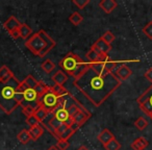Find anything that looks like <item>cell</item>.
Segmentation results:
<instances>
[{
	"label": "cell",
	"mask_w": 152,
	"mask_h": 150,
	"mask_svg": "<svg viewBox=\"0 0 152 150\" xmlns=\"http://www.w3.org/2000/svg\"><path fill=\"white\" fill-rule=\"evenodd\" d=\"M59 67L61 71L65 72L67 75L76 79L79 77L89 67V63H86L80 56L73 52H69L66 54L59 61Z\"/></svg>",
	"instance_id": "obj_4"
},
{
	"label": "cell",
	"mask_w": 152,
	"mask_h": 150,
	"mask_svg": "<svg viewBox=\"0 0 152 150\" xmlns=\"http://www.w3.org/2000/svg\"><path fill=\"white\" fill-rule=\"evenodd\" d=\"M142 31H143V34H145L149 40H152V21L148 22V23L142 28Z\"/></svg>",
	"instance_id": "obj_32"
},
{
	"label": "cell",
	"mask_w": 152,
	"mask_h": 150,
	"mask_svg": "<svg viewBox=\"0 0 152 150\" xmlns=\"http://www.w3.org/2000/svg\"><path fill=\"white\" fill-rule=\"evenodd\" d=\"M114 74L118 77V79H120L121 81L126 80L131 76L132 71L130 70V68L126 65H121L118 67V69H116V71L114 72Z\"/></svg>",
	"instance_id": "obj_10"
},
{
	"label": "cell",
	"mask_w": 152,
	"mask_h": 150,
	"mask_svg": "<svg viewBox=\"0 0 152 150\" xmlns=\"http://www.w3.org/2000/svg\"><path fill=\"white\" fill-rule=\"evenodd\" d=\"M39 97L38 93L36 92L34 89H27L26 91L23 92V100H22L20 105H34V106H40L39 105Z\"/></svg>",
	"instance_id": "obj_7"
},
{
	"label": "cell",
	"mask_w": 152,
	"mask_h": 150,
	"mask_svg": "<svg viewBox=\"0 0 152 150\" xmlns=\"http://www.w3.org/2000/svg\"><path fill=\"white\" fill-rule=\"evenodd\" d=\"M90 117H91V114H90L86 108H83V110H79V112L72 118V122H71V125H70V126H71L72 128L75 129V130H77L81 125L85 124V123L87 122V120L90 118Z\"/></svg>",
	"instance_id": "obj_8"
},
{
	"label": "cell",
	"mask_w": 152,
	"mask_h": 150,
	"mask_svg": "<svg viewBox=\"0 0 152 150\" xmlns=\"http://www.w3.org/2000/svg\"><path fill=\"white\" fill-rule=\"evenodd\" d=\"M20 25H21V23L18 21V19H16V17H14V16H11V17L4 22L3 27H4L5 30H7L10 34V32L14 31V30L19 29Z\"/></svg>",
	"instance_id": "obj_14"
},
{
	"label": "cell",
	"mask_w": 152,
	"mask_h": 150,
	"mask_svg": "<svg viewBox=\"0 0 152 150\" xmlns=\"http://www.w3.org/2000/svg\"><path fill=\"white\" fill-rule=\"evenodd\" d=\"M67 80H68V75L64 71H61V70L56 71L52 75V81L54 83V85L64 87V85H65Z\"/></svg>",
	"instance_id": "obj_17"
},
{
	"label": "cell",
	"mask_w": 152,
	"mask_h": 150,
	"mask_svg": "<svg viewBox=\"0 0 152 150\" xmlns=\"http://www.w3.org/2000/svg\"><path fill=\"white\" fill-rule=\"evenodd\" d=\"M92 48L95 49L98 53H100L101 55H105L107 56L108 52L112 50V46L110 44H107L106 42H104L101 38H99L93 45H92Z\"/></svg>",
	"instance_id": "obj_9"
},
{
	"label": "cell",
	"mask_w": 152,
	"mask_h": 150,
	"mask_svg": "<svg viewBox=\"0 0 152 150\" xmlns=\"http://www.w3.org/2000/svg\"><path fill=\"white\" fill-rule=\"evenodd\" d=\"M101 39L104 41V42H106L107 44H112L113 42L115 41V39H116V37H115V34H113L112 31H110V30H107V31H105L103 34H102Z\"/></svg>",
	"instance_id": "obj_33"
},
{
	"label": "cell",
	"mask_w": 152,
	"mask_h": 150,
	"mask_svg": "<svg viewBox=\"0 0 152 150\" xmlns=\"http://www.w3.org/2000/svg\"><path fill=\"white\" fill-rule=\"evenodd\" d=\"M51 89H52L53 91H54L55 93L59 96V97H61V96H66V95H68V94H69V92H68L64 87H61V86L54 85V86H52V87H51Z\"/></svg>",
	"instance_id": "obj_35"
},
{
	"label": "cell",
	"mask_w": 152,
	"mask_h": 150,
	"mask_svg": "<svg viewBox=\"0 0 152 150\" xmlns=\"http://www.w3.org/2000/svg\"><path fill=\"white\" fill-rule=\"evenodd\" d=\"M122 81L114 73L99 74L91 67L74 79L75 86L95 106H100L121 86Z\"/></svg>",
	"instance_id": "obj_1"
},
{
	"label": "cell",
	"mask_w": 152,
	"mask_h": 150,
	"mask_svg": "<svg viewBox=\"0 0 152 150\" xmlns=\"http://www.w3.org/2000/svg\"><path fill=\"white\" fill-rule=\"evenodd\" d=\"M77 150H90V149L88 147H86V146H80Z\"/></svg>",
	"instance_id": "obj_42"
},
{
	"label": "cell",
	"mask_w": 152,
	"mask_h": 150,
	"mask_svg": "<svg viewBox=\"0 0 152 150\" xmlns=\"http://www.w3.org/2000/svg\"><path fill=\"white\" fill-rule=\"evenodd\" d=\"M137 103L140 105V108L142 112H144L146 115L150 116L152 114V83L139 98H137Z\"/></svg>",
	"instance_id": "obj_6"
},
{
	"label": "cell",
	"mask_w": 152,
	"mask_h": 150,
	"mask_svg": "<svg viewBox=\"0 0 152 150\" xmlns=\"http://www.w3.org/2000/svg\"><path fill=\"white\" fill-rule=\"evenodd\" d=\"M50 89V87H49L48 85H46L45 83H43V81H39V83L37 85V87L34 88V90H36V92L38 93L39 97H42L43 95H44L45 93H46L48 90Z\"/></svg>",
	"instance_id": "obj_23"
},
{
	"label": "cell",
	"mask_w": 152,
	"mask_h": 150,
	"mask_svg": "<svg viewBox=\"0 0 152 150\" xmlns=\"http://www.w3.org/2000/svg\"><path fill=\"white\" fill-rule=\"evenodd\" d=\"M86 56H87L89 64H95V63H99V61H104L105 59H107L108 55L107 56H105V55H101L100 53H98L95 49H93L91 47V49L89 50V52L86 54Z\"/></svg>",
	"instance_id": "obj_13"
},
{
	"label": "cell",
	"mask_w": 152,
	"mask_h": 150,
	"mask_svg": "<svg viewBox=\"0 0 152 150\" xmlns=\"http://www.w3.org/2000/svg\"><path fill=\"white\" fill-rule=\"evenodd\" d=\"M28 131H29L30 138H31L32 141H37V140L42 137V135L44 133V129L41 126V124L37 125V126H34V127H30V128L28 129Z\"/></svg>",
	"instance_id": "obj_20"
},
{
	"label": "cell",
	"mask_w": 152,
	"mask_h": 150,
	"mask_svg": "<svg viewBox=\"0 0 152 150\" xmlns=\"http://www.w3.org/2000/svg\"><path fill=\"white\" fill-rule=\"evenodd\" d=\"M39 83V81L34 78L32 75H28L23 81L20 83V86H19V90L20 92L23 93L24 91H26L27 89H34L37 87V85Z\"/></svg>",
	"instance_id": "obj_12"
},
{
	"label": "cell",
	"mask_w": 152,
	"mask_h": 150,
	"mask_svg": "<svg viewBox=\"0 0 152 150\" xmlns=\"http://www.w3.org/2000/svg\"><path fill=\"white\" fill-rule=\"evenodd\" d=\"M61 124H63V123L59 122L55 117H52V118L50 119V121L48 122V124H47V127H48V130H50L51 132L54 135V131L56 130Z\"/></svg>",
	"instance_id": "obj_24"
},
{
	"label": "cell",
	"mask_w": 152,
	"mask_h": 150,
	"mask_svg": "<svg viewBox=\"0 0 152 150\" xmlns=\"http://www.w3.org/2000/svg\"><path fill=\"white\" fill-rule=\"evenodd\" d=\"M104 149L105 150H120L121 149V144L118 142V140L115 138L110 142H108L106 145H104Z\"/></svg>",
	"instance_id": "obj_28"
},
{
	"label": "cell",
	"mask_w": 152,
	"mask_h": 150,
	"mask_svg": "<svg viewBox=\"0 0 152 150\" xmlns=\"http://www.w3.org/2000/svg\"><path fill=\"white\" fill-rule=\"evenodd\" d=\"M19 34L22 39H27L32 34V29L26 23H22L19 27Z\"/></svg>",
	"instance_id": "obj_22"
},
{
	"label": "cell",
	"mask_w": 152,
	"mask_h": 150,
	"mask_svg": "<svg viewBox=\"0 0 152 150\" xmlns=\"http://www.w3.org/2000/svg\"><path fill=\"white\" fill-rule=\"evenodd\" d=\"M97 139H98V141L104 146V145H106L108 142L112 141L113 139H115V135H113L112 131H110V129L104 128V129H102V130L100 131L99 135H97Z\"/></svg>",
	"instance_id": "obj_15"
},
{
	"label": "cell",
	"mask_w": 152,
	"mask_h": 150,
	"mask_svg": "<svg viewBox=\"0 0 152 150\" xmlns=\"http://www.w3.org/2000/svg\"><path fill=\"white\" fill-rule=\"evenodd\" d=\"M53 117L57 119L59 122L61 123H68V124L71 125V122H72V119L70 117L69 113H68V110L65 108H58L56 110L54 113H53Z\"/></svg>",
	"instance_id": "obj_11"
},
{
	"label": "cell",
	"mask_w": 152,
	"mask_h": 150,
	"mask_svg": "<svg viewBox=\"0 0 152 150\" xmlns=\"http://www.w3.org/2000/svg\"><path fill=\"white\" fill-rule=\"evenodd\" d=\"M67 110H68V113H69L70 117H71V119H72L74 116H75L76 114H77V113L79 112V110H83V108H81V106H78L77 104L74 103V102H72V103L70 104V106L67 108Z\"/></svg>",
	"instance_id": "obj_31"
},
{
	"label": "cell",
	"mask_w": 152,
	"mask_h": 150,
	"mask_svg": "<svg viewBox=\"0 0 152 150\" xmlns=\"http://www.w3.org/2000/svg\"><path fill=\"white\" fill-rule=\"evenodd\" d=\"M10 36L14 39V40H17L18 38H20V34H19V29L17 30H14V31L10 32Z\"/></svg>",
	"instance_id": "obj_41"
},
{
	"label": "cell",
	"mask_w": 152,
	"mask_h": 150,
	"mask_svg": "<svg viewBox=\"0 0 152 150\" xmlns=\"http://www.w3.org/2000/svg\"><path fill=\"white\" fill-rule=\"evenodd\" d=\"M39 105H40V108L47 110L48 114L49 113L53 114L56 110L61 108V97L50 87V89L39 99Z\"/></svg>",
	"instance_id": "obj_5"
},
{
	"label": "cell",
	"mask_w": 152,
	"mask_h": 150,
	"mask_svg": "<svg viewBox=\"0 0 152 150\" xmlns=\"http://www.w3.org/2000/svg\"><path fill=\"white\" fill-rule=\"evenodd\" d=\"M20 83L15 76L9 81L0 83V108L5 114H12L23 100V93L19 90Z\"/></svg>",
	"instance_id": "obj_2"
},
{
	"label": "cell",
	"mask_w": 152,
	"mask_h": 150,
	"mask_svg": "<svg viewBox=\"0 0 152 150\" xmlns=\"http://www.w3.org/2000/svg\"><path fill=\"white\" fill-rule=\"evenodd\" d=\"M34 117H36L37 119L39 120V122L40 123H42L43 121L46 119V117L48 116V112L47 110H45L44 108H39L38 110H36V113H34Z\"/></svg>",
	"instance_id": "obj_29"
},
{
	"label": "cell",
	"mask_w": 152,
	"mask_h": 150,
	"mask_svg": "<svg viewBox=\"0 0 152 150\" xmlns=\"http://www.w3.org/2000/svg\"><path fill=\"white\" fill-rule=\"evenodd\" d=\"M14 77V74L7 66H2L0 68V83H5V81L11 80Z\"/></svg>",
	"instance_id": "obj_19"
},
{
	"label": "cell",
	"mask_w": 152,
	"mask_h": 150,
	"mask_svg": "<svg viewBox=\"0 0 152 150\" xmlns=\"http://www.w3.org/2000/svg\"><path fill=\"white\" fill-rule=\"evenodd\" d=\"M148 145H149L148 140L145 139L144 137H140L131 143L130 147L132 150H144L148 147Z\"/></svg>",
	"instance_id": "obj_18"
},
{
	"label": "cell",
	"mask_w": 152,
	"mask_h": 150,
	"mask_svg": "<svg viewBox=\"0 0 152 150\" xmlns=\"http://www.w3.org/2000/svg\"><path fill=\"white\" fill-rule=\"evenodd\" d=\"M55 45V41L45 30H39L25 42V46L29 49L30 52L40 57H44L54 48Z\"/></svg>",
	"instance_id": "obj_3"
},
{
	"label": "cell",
	"mask_w": 152,
	"mask_h": 150,
	"mask_svg": "<svg viewBox=\"0 0 152 150\" xmlns=\"http://www.w3.org/2000/svg\"><path fill=\"white\" fill-rule=\"evenodd\" d=\"M39 108H40V106L29 105V104H28V105H22V113L28 118V117H30V116H34L36 110H38Z\"/></svg>",
	"instance_id": "obj_25"
},
{
	"label": "cell",
	"mask_w": 152,
	"mask_h": 150,
	"mask_svg": "<svg viewBox=\"0 0 152 150\" xmlns=\"http://www.w3.org/2000/svg\"><path fill=\"white\" fill-rule=\"evenodd\" d=\"M134 126L137 127L139 130H144V129L148 126V121L146 120L144 117H139V118L134 121Z\"/></svg>",
	"instance_id": "obj_30"
},
{
	"label": "cell",
	"mask_w": 152,
	"mask_h": 150,
	"mask_svg": "<svg viewBox=\"0 0 152 150\" xmlns=\"http://www.w3.org/2000/svg\"><path fill=\"white\" fill-rule=\"evenodd\" d=\"M70 146V143L66 140H58L56 144V147L58 150H67Z\"/></svg>",
	"instance_id": "obj_37"
},
{
	"label": "cell",
	"mask_w": 152,
	"mask_h": 150,
	"mask_svg": "<svg viewBox=\"0 0 152 150\" xmlns=\"http://www.w3.org/2000/svg\"><path fill=\"white\" fill-rule=\"evenodd\" d=\"M149 117H150V118H151V120H152V114H151V115H150V116H149Z\"/></svg>",
	"instance_id": "obj_44"
},
{
	"label": "cell",
	"mask_w": 152,
	"mask_h": 150,
	"mask_svg": "<svg viewBox=\"0 0 152 150\" xmlns=\"http://www.w3.org/2000/svg\"><path fill=\"white\" fill-rule=\"evenodd\" d=\"M69 127H70V124H68V123H63V124H61V126H59L58 128L54 131V135L59 140L61 135H63V133L65 132V131L67 130Z\"/></svg>",
	"instance_id": "obj_34"
},
{
	"label": "cell",
	"mask_w": 152,
	"mask_h": 150,
	"mask_svg": "<svg viewBox=\"0 0 152 150\" xmlns=\"http://www.w3.org/2000/svg\"><path fill=\"white\" fill-rule=\"evenodd\" d=\"M99 7L104 13L110 14L117 7H118V3L115 1V0H102L99 2Z\"/></svg>",
	"instance_id": "obj_16"
},
{
	"label": "cell",
	"mask_w": 152,
	"mask_h": 150,
	"mask_svg": "<svg viewBox=\"0 0 152 150\" xmlns=\"http://www.w3.org/2000/svg\"><path fill=\"white\" fill-rule=\"evenodd\" d=\"M41 68H42V69L44 70L46 73L50 74L51 72L55 69V64L53 63L51 59H46V61H45L44 63L41 65Z\"/></svg>",
	"instance_id": "obj_27"
},
{
	"label": "cell",
	"mask_w": 152,
	"mask_h": 150,
	"mask_svg": "<svg viewBox=\"0 0 152 150\" xmlns=\"http://www.w3.org/2000/svg\"><path fill=\"white\" fill-rule=\"evenodd\" d=\"M72 2H73V4H75L76 7H78V9L83 10V9H85L88 4H89L90 1L89 0H73Z\"/></svg>",
	"instance_id": "obj_38"
},
{
	"label": "cell",
	"mask_w": 152,
	"mask_h": 150,
	"mask_svg": "<svg viewBox=\"0 0 152 150\" xmlns=\"http://www.w3.org/2000/svg\"><path fill=\"white\" fill-rule=\"evenodd\" d=\"M144 77H145L147 80H149L150 83H152V68H149V69L145 72Z\"/></svg>",
	"instance_id": "obj_40"
},
{
	"label": "cell",
	"mask_w": 152,
	"mask_h": 150,
	"mask_svg": "<svg viewBox=\"0 0 152 150\" xmlns=\"http://www.w3.org/2000/svg\"><path fill=\"white\" fill-rule=\"evenodd\" d=\"M26 123H27V124L29 125V127H34V126H37V125L40 124L39 120H38V119H37L34 116L28 117V118L26 119Z\"/></svg>",
	"instance_id": "obj_39"
},
{
	"label": "cell",
	"mask_w": 152,
	"mask_h": 150,
	"mask_svg": "<svg viewBox=\"0 0 152 150\" xmlns=\"http://www.w3.org/2000/svg\"><path fill=\"white\" fill-rule=\"evenodd\" d=\"M76 132V130L74 128H72L71 126L69 127V128L67 129V130L65 131V132L63 133V135H61V139L59 140H66V141H68V140L70 139V138L72 137V135H74V133Z\"/></svg>",
	"instance_id": "obj_36"
},
{
	"label": "cell",
	"mask_w": 152,
	"mask_h": 150,
	"mask_svg": "<svg viewBox=\"0 0 152 150\" xmlns=\"http://www.w3.org/2000/svg\"><path fill=\"white\" fill-rule=\"evenodd\" d=\"M69 21L71 22L73 25L77 26L83 21V16L78 13V12H74V13L69 17Z\"/></svg>",
	"instance_id": "obj_26"
},
{
	"label": "cell",
	"mask_w": 152,
	"mask_h": 150,
	"mask_svg": "<svg viewBox=\"0 0 152 150\" xmlns=\"http://www.w3.org/2000/svg\"><path fill=\"white\" fill-rule=\"evenodd\" d=\"M48 150H58V149H57V147H56V146H51V147L49 148Z\"/></svg>",
	"instance_id": "obj_43"
},
{
	"label": "cell",
	"mask_w": 152,
	"mask_h": 150,
	"mask_svg": "<svg viewBox=\"0 0 152 150\" xmlns=\"http://www.w3.org/2000/svg\"><path fill=\"white\" fill-rule=\"evenodd\" d=\"M17 139L21 144H27L28 142L31 140V138H30L29 131H28L27 129H22V130L18 133Z\"/></svg>",
	"instance_id": "obj_21"
}]
</instances>
